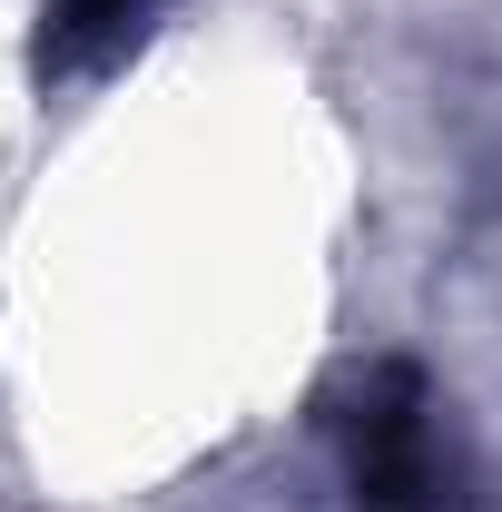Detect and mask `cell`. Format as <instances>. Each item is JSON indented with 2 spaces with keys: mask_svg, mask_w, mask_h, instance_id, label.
<instances>
[{
  "mask_svg": "<svg viewBox=\"0 0 502 512\" xmlns=\"http://www.w3.org/2000/svg\"><path fill=\"white\" fill-rule=\"evenodd\" d=\"M325 434H335L355 512H483V473H473V444H463L453 404L404 355H375V365H355L335 384Z\"/></svg>",
  "mask_w": 502,
  "mask_h": 512,
  "instance_id": "cell-1",
  "label": "cell"
},
{
  "mask_svg": "<svg viewBox=\"0 0 502 512\" xmlns=\"http://www.w3.org/2000/svg\"><path fill=\"white\" fill-rule=\"evenodd\" d=\"M158 20H168V0H40L30 69H40V89H79V79L119 69Z\"/></svg>",
  "mask_w": 502,
  "mask_h": 512,
  "instance_id": "cell-2",
  "label": "cell"
}]
</instances>
